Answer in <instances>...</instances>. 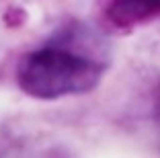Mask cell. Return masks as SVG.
Returning <instances> with one entry per match:
<instances>
[{"instance_id":"obj_1","label":"cell","mask_w":160,"mask_h":158,"mask_svg":"<svg viewBox=\"0 0 160 158\" xmlns=\"http://www.w3.org/2000/svg\"><path fill=\"white\" fill-rule=\"evenodd\" d=\"M103 66L64 47H43L29 54L19 66V86L35 99H60L92 90Z\"/></svg>"},{"instance_id":"obj_2","label":"cell","mask_w":160,"mask_h":158,"mask_svg":"<svg viewBox=\"0 0 160 158\" xmlns=\"http://www.w3.org/2000/svg\"><path fill=\"white\" fill-rule=\"evenodd\" d=\"M160 8V0H113L109 17L117 25H132L154 14Z\"/></svg>"}]
</instances>
